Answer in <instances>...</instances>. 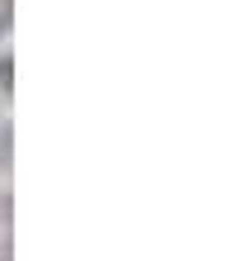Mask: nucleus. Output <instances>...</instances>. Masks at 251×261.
<instances>
[{
    "mask_svg": "<svg viewBox=\"0 0 251 261\" xmlns=\"http://www.w3.org/2000/svg\"><path fill=\"white\" fill-rule=\"evenodd\" d=\"M14 57H0V90H5V95H10V86H14Z\"/></svg>",
    "mask_w": 251,
    "mask_h": 261,
    "instance_id": "f257e3e1",
    "label": "nucleus"
},
{
    "mask_svg": "<svg viewBox=\"0 0 251 261\" xmlns=\"http://www.w3.org/2000/svg\"><path fill=\"white\" fill-rule=\"evenodd\" d=\"M0 162H10V128H0Z\"/></svg>",
    "mask_w": 251,
    "mask_h": 261,
    "instance_id": "f03ea898",
    "label": "nucleus"
},
{
    "mask_svg": "<svg viewBox=\"0 0 251 261\" xmlns=\"http://www.w3.org/2000/svg\"><path fill=\"white\" fill-rule=\"evenodd\" d=\"M10 29V0H0V34Z\"/></svg>",
    "mask_w": 251,
    "mask_h": 261,
    "instance_id": "7ed1b4c3",
    "label": "nucleus"
},
{
    "mask_svg": "<svg viewBox=\"0 0 251 261\" xmlns=\"http://www.w3.org/2000/svg\"><path fill=\"white\" fill-rule=\"evenodd\" d=\"M0 261H10V256H0Z\"/></svg>",
    "mask_w": 251,
    "mask_h": 261,
    "instance_id": "20e7f679",
    "label": "nucleus"
}]
</instances>
